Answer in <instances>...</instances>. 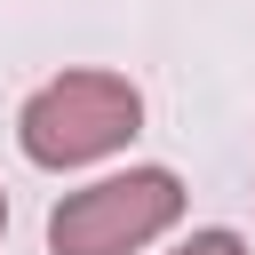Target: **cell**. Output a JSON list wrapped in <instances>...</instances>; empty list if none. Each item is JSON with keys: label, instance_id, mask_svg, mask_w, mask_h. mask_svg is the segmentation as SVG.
Masks as SVG:
<instances>
[{"label": "cell", "instance_id": "obj_1", "mask_svg": "<svg viewBox=\"0 0 255 255\" xmlns=\"http://www.w3.org/2000/svg\"><path fill=\"white\" fill-rule=\"evenodd\" d=\"M143 128V96L120 72H64L16 112V143L40 167H88Z\"/></svg>", "mask_w": 255, "mask_h": 255}, {"label": "cell", "instance_id": "obj_2", "mask_svg": "<svg viewBox=\"0 0 255 255\" xmlns=\"http://www.w3.org/2000/svg\"><path fill=\"white\" fill-rule=\"evenodd\" d=\"M175 215H183V183H175L167 167H128V175H104V183L56 199L48 247H56V255H135V247H151Z\"/></svg>", "mask_w": 255, "mask_h": 255}, {"label": "cell", "instance_id": "obj_3", "mask_svg": "<svg viewBox=\"0 0 255 255\" xmlns=\"http://www.w3.org/2000/svg\"><path fill=\"white\" fill-rule=\"evenodd\" d=\"M175 255H247V247H239V231H191Z\"/></svg>", "mask_w": 255, "mask_h": 255}, {"label": "cell", "instance_id": "obj_4", "mask_svg": "<svg viewBox=\"0 0 255 255\" xmlns=\"http://www.w3.org/2000/svg\"><path fill=\"white\" fill-rule=\"evenodd\" d=\"M0 231H8V191H0Z\"/></svg>", "mask_w": 255, "mask_h": 255}]
</instances>
